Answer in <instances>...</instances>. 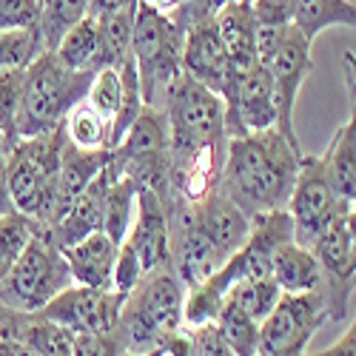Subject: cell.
<instances>
[{
  "instance_id": "obj_1",
  "label": "cell",
  "mask_w": 356,
  "mask_h": 356,
  "mask_svg": "<svg viewBox=\"0 0 356 356\" xmlns=\"http://www.w3.org/2000/svg\"><path fill=\"white\" fill-rule=\"evenodd\" d=\"M168 123V197L200 202L220 188L228 152L225 106L222 100L191 77L174 83L165 103Z\"/></svg>"
},
{
  "instance_id": "obj_2",
  "label": "cell",
  "mask_w": 356,
  "mask_h": 356,
  "mask_svg": "<svg viewBox=\"0 0 356 356\" xmlns=\"http://www.w3.org/2000/svg\"><path fill=\"white\" fill-rule=\"evenodd\" d=\"M305 152L277 129L228 137L220 191L245 217L285 211Z\"/></svg>"
},
{
  "instance_id": "obj_3",
  "label": "cell",
  "mask_w": 356,
  "mask_h": 356,
  "mask_svg": "<svg viewBox=\"0 0 356 356\" xmlns=\"http://www.w3.org/2000/svg\"><path fill=\"white\" fill-rule=\"evenodd\" d=\"M186 285L177 277L174 265H163L145 274L120 305V322L114 337L126 353H148L165 348L183 331Z\"/></svg>"
},
{
  "instance_id": "obj_4",
  "label": "cell",
  "mask_w": 356,
  "mask_h": 356,
  "mask_svg": "<svg viewBox=\"0 0 356 356\" xmlns=\"http://www.w3.org/2000/svg\"><path fill=\"white\" fill-rule=\"evenodd\" d=\"M95 74L72 72L54 51H43L40 57H35L23 77L17 137H38L60 129L66 114L80 100H86Z\"/></svg>"
},
{
  "instance_id": "obj_5",
  "label": "cell",
  "mask_w": 356,
  "mask_h": 356,
  "mask_svg": "<svg viewBox=\"0 0 356 356\" xmlns=\"http://www.w3.org/2000/svg\"><path fill=\"white\" fill-rule=\"evenodd\" d=\"M63 126L38 137H17L9 148V197L17 214L32 217L43 231L54 220L57 168L63 152Z\"/></svg>"
},
{
  "instance_id": "obj_6",
  "label": "cell",
  "mask_w": 356,
  "mask_h": 356,
  "mask_svg": "<svg viewBox=\"0 0 356 356\" xmlns=\"http://www.w3.org/2000/svg\"><path fill=\"white\" fill-rule=\"evenodd\" d=\"M183 43L186 32L177 29L168 15L137 0L131 60L140 77L145 108L165 111L174 83L183 77Z\"/></svg>"
},
{
  "instance_id": "obj_7",
  "label": "cell",
  "mask_w": 356,
  "mask_h": 356,
  "mask_svg": "<svg viewBox=\"0 0 356 356\" xmlns=\"http://www.w3.org/2000/svg\"><path fill=\"white\" fill-rule=\"evenodd\" d=\"M74 285L63 251L40 228L26 245L9 277L0 282V305L17 314H40L57 293Z\"/></svg>"
},
{
  "instance_id": "obj_8",
  "label": "cell",
  "mask_w": 356,
  "mask_h": 356,
  "mask_svg": "<svg viewBox=\"0 0 356 356\" xmlns=\"http://www.w3.org/2000/svg\"><path fill=\"white\" fill-rule=\"evenodd\" d=\"M168 168L171 152L165 111L143 108V114L120 140V145L108 152L106 177L108 180L126 177L137 186V191H154L163 200H168Z\"/></svg>"
},
{
  "instance_id": "obj_9",
  "label": "cell",
  "mask_w": 356,
  "mask_h": 356,
  "mask_svg": "<svg viewBox=\"0 0 356 356\" xmlns=\"http://www.w3.org/2000/svg\"><path fill=\"white\" fill-rule=\"evenodd\" d=\"M285 211L293 222V240L302 248H311V251H314L316 240L325 234V228H328L337 217L350 211L342 202V197L337 194L322 154L319 157L305 154Z\"/></svg>"
},
{
  "instance_id": "obj_10",
  "label": "cell",
  "mask_w": 356,
  "mask_h": 356,
  "mask_svg": "<svg viewBox=\"0 0 356 356\" xmlns=\"http://www.w3.org/2000/svg\"><path fill=\"white\" fill-rule=\"evenodd\" d=\"M328 322V308L319 291L282 293L271 316L259 325L257 356H305L314 334Z\"/></svg>"
},
{
  "instance_id": "obj_11",
  "label": "cell",
  "mask_w": 356,
  "mask_h": 356,
  "mask_svg": "<svg viewBox=\"0 0 356 356\" xmlns=\"http://www.w3.org/2000/svg\"><path fill=\"white\" fill-rule=\"evenodd\" d=\"M120 305H123V296L114 291L72 285L63 293H57L40 311V316L63 325L72 334L108 337L117 331V322H120Z\"/></svg>"
},
{
  "instance_id": "obj_12",
  "label": "cell",
  "mask_w": 356,
  "mask_h": 356,
  "mask_svg": "<svg viewBox=\"0 0 356 356\" xmlns=\"http://www.w3.org/2000/svg\"><path fill=\"white\" fill-rule=\"evenodd\" d=\"M271 74V86H274V106H277V131L285 134L288 140L300 143L293 129V111H296V97H300L302 83L311 77L314 72V60H311V40L302 38L296 29L291 26L288 35L280 46V51L274 54V60L265 66Z\"/></svg>"
},
{
  "instance_id": "obj_13",
  "label": "cell",
  "mask_w": 356,
  "mask_h": 356,
  "mask_svg": "<svg viewBox=\"0 0 356 356\" xmlns=\"http://www.w3.org/2000/svg\"><path fill=\"white\" fill-rule=\"evenodd\" d=\"M183 74L191 77L194 83L211 88V92L222 100L231 88V63L220 38L217 20L197 23L186 32L183 43Z\"/></svg>"
},
{
  "instance_id": "obj_14",
  "label": "cell",
  "mask_w": 356,
  "mask_h": 356,
  "mask_svg": "<svg viewBox=\"0 0 356 356\" xmlns=\"http://www.w3.org/2000/svg\"><path fill=\"white\" fill-rule=\"evenodd\" d=\"M126 243L134 248L143 265V274H152L154 268L171 265V225H168V209L160 194L137 191V214Z\"/></svg>"
},
{
  "instance_id": "obj_15",
  "label": "cell",
  "mask_w": 356,
  "mask_h": 356,
  "mask_svg": "<svg viewBox=\"0 0 356 356\" xmlns=\"http://www.w3.org/2000/svg\"><path fill=\"white\" fill-rule=\"evenodd\" d=\"M217 29L231 63V77H240L259 66L257 57V20L251 12V0H228L217 12Z\"/></svg>"
},
{
  "instance_id": "obj_16",
  "label": "cell",
  "mask_w": 356,
  "mask_h": 356,
  "mask_svg": "<svg viewBox=\"0 0 356 356\" xmlns=\"http://www.w3.org/2000/svg\"><path fill=\"white\" fill-rule=\"evenodd\" d=\"M106 191H108V177L106 171L97 174L92 183L83 188V194L69 205V211L63 220L57 222L51 231H46L57 248H69L80 240H86L88 234L103 231V214H106Z\"/></svg>"
},
{
  "instance_id": "obj_17",
  "label": "cell",
  "mask_w": 356,
  "mask_h": 356,
  "mask_svg": "<svg viewBox=\"0 0 356 356\" xmlns=\"http://www.w3.org/2000/svg\"><path fill=\"white\" fill-rule=\"evenodd\" d=\"M117 251H120V245H114L103 231H95V234H88L86 240L63 248V257L72 268L74 285L111 291Z\"/></svg>"
},
{
  "instance_id": "obj_18",
  "label": "cell",
  "mask_w": 356,
  "mask_h": 356,
  "mask_svg": "<svg viewBox=\"0 0 356 356\" xmlns=\"http://www.w3.org/2000/svg\"><path fill=\"white\" fill-rule=\"evenodd\" d=\"M108 163V152H83L74 148L69 140L63 143L60 152V168H57V200H54V220L46 231H51L57 222L63 220V214L69 211V205L83 194V188L95 180L97 174L106 171Z\"/></svg>"
},
{
  "instance_id": "obj_19",
  "label": "cell",
  "mask_w": 356,
  "mask_h": 356,
  "mask_svg": "<svg viewBox=\"0 0 356 356\" xmlns=\"http://www.w3.org/2000/svg\"><path fill=\"white\" fill-rule=\"evenodd\" d=\"M271 280L282 293H311L322 288V268L311 248H302L296 240L282 243L271 259Z\"/></svg>"
},
{
  "instance_id": "obj_20",
  "label": "cell",
  "mask_w": 356,
  "mask_h": 356,
  "mask_svg": "<svg viewBox=\"0 0 356 356\" xmlns=\"http://www.w3.org/2000/svg\"><path fill=\"white\" fill-rule=\"evenodd\" d=\"M291 26L311 43L331 26H348L356 32V6L350 0H291Z\"/></svg>"
},
{
  "instance_id": "obj_21",
  "label": "cell",
  "mask_w": 356,
  "mask_h": 356,
  "mask_svg": "<svg viewBox=\"0 0 356 356\" xmlns=\"http://www.w3.org/2000/svg\"><path fill=\"white\" fill-rule=\"evenodd\" d=\"M322 160L328 165L331 183L342 202L350 205L356 202V120H348L331 140V145L322 152Z\"/></svg>"
},
{
  "instance_id": "obj_22",
  "label": "cell",
  "mask_w": 356,
  "mask_h": 356,
  "mask_svg": "<svg viewBox=\"0 0 356 356\" xmlns=\"http://www.w3.org/2000/svg\"><path fill=\"white\" fill-rule=\"evenodd\" d=\"M54 54L72 69L83 74H95L103 69V43H100V26L97 17L88 15L83 17L72 32L60 40V46L54 49Z\"/></svg>"
},
{
  "instance_id": "obj_23",
  "label": "cell",
  "mask_w": 356,
  "mask_h": 356,
  "mask_svg": "<svg viewBox=\"0 0 356 356\" xmlns=\"http://www.w3.org/2000/svg\"><path fill=\"white\" fill-rule=\"evenodd\" d=\"M134 20H137V3L97 17L100 43H103V69H123L131 60Z\"/></svg>"
},
{
  "instance_id": "obj_24",
  "label": "cell",
  "mask_w": 356,
  "mask_h": 356,
  "mask_svg": "<svg viewBox=\"0 0 356 356\" xmlns=\"http://www.w3.org/2000/svg\"><path fill=\"white\" fill-rule=\"evenodd\" d=\"M17 342L35 356H74V334L40 314H23Z\"/></svg>"
},
{
  "instance_id": "obj_25",
  "label": "cell",
  "mask_w": 356,
  "mask_h": 356,
  "mask_svg": "<svg viewBox=\"0 0 356 356\" xmlns=\"http://www.w3.org/2000/svg\"><path fill=\"white\" fill-rule=\"evenodd\" d=\"M88 3L92 0H43V9L35 26L43 43V51H54L72 29L83 17H88Z\"/></svg>"
},
{
  "instance_id": "obj_26",
  "label": "cell",
  "mask_w": 356,
  "mask_h": 356,
  "mask_svg": "<svg viewBox=\"0 0 356 356\" xmlns=\"http://www.w3.org/2000/svg\"><path fill=\"white\" fill-rule=\"evenodd\" d=\"M134 214H137V186L131 180H126V177H120V180H108L103 234L114 245L126 243V236L134 225Z\"/></svg>"
},
{
  "instance_id": "obj_27",
  "label": "cell",
  "mask_w": 356,
  "mask_h": 356,
  "mask_svg": "<svg viewBox=\"0 0 356 356\" xmlns=\"http://www.w3.org/2000/svg\"><path fill=\"white\" fill-rule=\"evenodd\" d=\"M63 134L83 152H108V120L97 114L88 100H80L63 120Z\"/></svg>"
},
{
  "instance_id": "obj_28",
  "label": "cell",
  "mask_w": 356,
  "mask_h": 356,
  "mask_svg": "<svg viewBox=\"0 0 356 356\" xmlns=\"http://www.w3.org/2000/svg\"><path fill=\"white\" fill-rule=\"evenodd\" d=\"M38 231H40V225L26 214L12 211V214L0 217V282L9 277L15 262L20 259V254L26 251V245L32 243V236Z\"/></svg>"
},
{
  "instance_id": "obj_29",
  "label": "cell",
  "mask_w": 356,
  "mask_h": 356,
  "mask_svg": "<svg viewBox=\"0 0 356 356\" xmlns=\"http://www.w3.org/2000/svg\"><path fill=\"white\" fill-rule=\"evenodd\" d=\"M217 328L225 337L234 356H257V350H259V322H254L231 300H225V305L217 316Z\"/></svg>"
},
{
  "instance_id": "obj_30",
  "label": "cell",
  "mask_w": 356,
  "mask_h": 356,
  "mask_svg": "<svg viewBox=\"0 0 356 356\" xmlns=\"http://www.w3.org/2000/svg\"><path fill=\"white\" fill-rule=\"evenodd\" d=\"M280 296H282V288L271 277H265V280H251V282H243V285L231 288L228 300L240 311H245L254 322L262 325L265 319L271 316V311L277 308Z\"/></svg>"
},
{
  "instance_id": "obj_31",
  "label": "cell",
  "mask_w": 356,
  "mask_h": 356,
  "mask_svg": "<svg viewBox=\"0 0 356 356\" xmlns=\"http://www.w3.org/2000/svg\"><path fill=\"white\" fill-rule=\"evenodd\" d=\"M43 54V43L38 29H26V32H9L0 35V72L6 69H29L35 57Z\"/></svg>"
},
{
  "instance_id": "obj_32",
  "label": "cell",
  "mask_w": 356,
  "mask_h": 356,
  "mask_svg": "<svg viewBox=\"0 0 356 356\" xmlns=\"http://www.w3.org/2000/svg\"><path fill=\"white\" fill-rule=\"evenodd\" d=\"M23 77L26 69L0 72V134L17 140V111L23 100Z\"/></svg>"
},
{
  "instance_id": "obj_33",
  "label": "cell",
  "mask_w": 356,
  "mask_h": 356,
  "mask_svg": "<svg viewBox=\"0 0 356 356\" xmlns=\"http://www.w3.org/2000/svg\"><path fill=\"white\" fill-rule=\"evenodd\" d=\"M120 95H123V83H120V69H100L88 86V106H92L97 114H103L108 120V129H111V120L117 108H120Z\"/></svg>"
},
{
  "instance_id": "obj_34",
  "label": "cell",
  "mask_w": 356,
  "mask_h": 356,
  "mask_svg": "<svg viewBox=\"0 0 356 356\" xmlns=\"http://www.w3.org/2000/svg\"><path fill=\"white\" fill-rule=\"evenodd\" d=\"M43 0H0V35L35 29Z\"/></svg>"
},
{
  "instance_id": "obj_35",
  "label": "cell",
  "mask_w": 356,
  "mask_h": 356,
  "mask_svg": "<svg viewBox=\"0 0 356 356\" xmlns=\"http://www.w3.org/2000/svg\"><path fill=\"white\" fill-rule=\"evenodd\" d=\"M228 3V0H177V9L168 12V17L177 23V29L188 32L191 26L205 23V20H214L217 12Z\"/></svg>"
},
{
  "instance_id": "obj_36",
  "label": "cell",
  "mask_w": 356,
  "mask_h": 356,
  "mask_svg": "<svg viewBox=\"0 0 356 356\" xmlns=\"http://www.w3.org/2000/svg\"><path fill=\"white\" fill-rule=\"evenodd\" d=\"M143 277H145V274H143V265H140L134 248H131L129 243H123L120 251H117V262H114V282H111V291L120 293V296H126Z\"/></svg>"
},
{
  "instance_id": "obj_37",
  "label": "cell",
  "mask_w": 356,
  "mask_h": 356,
  "mask_svg": "<svg viewBox=\"0 0 356 356\" xmlns=\"http://www.w3.org/2000/svg\"><path fill=\"white\" fill-rule=\"evenodd\" d=\"M188 331H191V356H234V350L228 348L225 337L217 328V322L188 328Z\"/></svg>"
},
{
  "instance_id": "obj_38",
  "label": "cell",
  "mask_w": 356,
  "mask_h": 356,
  "mask_svg": "<svg viewBox=\"0 0 356 356\" xmlns=\"http://www.w3.org/2000/svg\"><path fill=\"white\" fill-rule=\"evenodd\" d=\"M251 12L259 29L291 26V0H251Z\"/></svg>"
},
{
  "instance_id": "obj_39",
  "label": "cell",
  "mask_w": 356,
  "mask_h": 356,
  "mask_svg": "<svg viewBox=\"0 0 356 356\" xmlns=\"http://www.w3.org/2000/svg\"><path fill=\"white\" fill-rule=\"evenodd\" d=\"M123 345L114 334H74V356H123Z\"/></svg>"
},
{
  "instance_id": "obj_40",
  "label": "cell",
  "mask_w": 356,
  "mask_h": 356,
  "mask_svg": "<svg viewBox=\"0 0 356 356\" xmlns=\"http://www.w3.org/2000/svg\"><path fill=\"white\" fill-rule=\"evenodd\" d=\"M12 143L15 140L0 134V217L15 211L12 197H9V148H12Z\"/></svg>"
},
{
  "instance_id": "obj_41",
  "label": "cell",
  "mask_w": 356,
  "mask_h": 356,
  "mask_svg": "<svg viewBox=\"0 0 356 356\" xmlns=\"http://www.w3.org/2000/svg\"><path fill=\"white\" fill-rule=\"evenodd\" d=\"M305 356H356V319L334 345H328L325 350H316V353H305Z\"/></svg>"
},
{
  "instance_id": "obj_42",
  "label": "cell",
  "mask_w": 356,
  "mask_h": 356,
  "mask_svg": "<svg viewBox=\"0 0 356 356\" xmlns=\"http://www.w3.org/2000/svg\"><path fill=\"white\" fill-rule=\"evenodd\" d=\"M137 0H92L88 3V15H95V17H100V15H108V12H117V9H126V6H134Z\"/></svg>"
},
{
  "instance_id": "obj_43",
  "label": "cell",
  "mask_w": 356,
  "mask_h": 356,
  "mask_svg": "<svg viewBox=\"0 0 356 356\" xmlns=\"http://www.w3.org/2000/svg\"><path fill=\"white\" fill-rule=\"evenodd\" d=\"M140 3L152 6V9L163 12V15H168V12H174V9H177V0H140Z\"/></svg>"
},
{
  "instance_id": "obj_44",
  "label": "cell",
  "mask_w": 356,
  "mask_h": 356,
  "mask_svg": "<svg viewBox=\"0 0 356 356\" xmlns=\"http://www.w3.org/2000/svg\"><path fill=\"white\" fill-rule=\"evenodd\" d=\"M123 356H168V348H157V350H148V353H123Z\"/></svg>"
},
{
  "instance_id": "obj_45",
  "label": "cell",
  "mask_w": 356,
  "mask_h": 356,
  "mask_svg": "<svg viewBox=\"0 0 356 356\" xmlns=\"http://www.w3.org/2000/svg\"><path fill=\"white\" fill-rule=\"evenodd\" d=\"M17 356H35V353H32V350H26V348L20 345V350H17Z\"/></svg>"
}]
</instances>
